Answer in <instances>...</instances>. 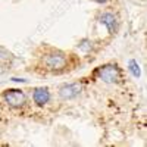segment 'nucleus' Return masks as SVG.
Masks as SVG:
<instances>
[{
	"mask_svg": "<svg viewBox=\"0 0 147 147\" xmlns=\"http://www.w3.org/2000/svg\"><path fill=\"white\" fill-rule=\"evenodd\" d=\"M91 81H99L109 85H121L125 82V72L118 62H106L94 68L88 77Z\"/></svg>",
	"mask_w": 147,
	"mask_h": 147,
	"instance_id": "f03ea898",
	"label": "nucleus"
},
{
	"mask_svg": "<svg viewBox=\"0 0 147 147\" xmlns=\"http://www.w3.org/2000/svg\"><path fill=\"white\" fill-rule=\"evenodd\" d=\"M93 2L99 3V5H109V3H112L113 0H93Z\"/></svg>",
	"mask_w": 147,
	"mask_h": 147,
	"instance_id": "6e6552de",
	"label": "nucleus"
},
{
	"mask_svg": "<svg viewBox=\"0 0 147 147\" xmlns=\"http://www.w3.org/2000/svg\"><path fill=\"white\" fill-rule=\"evenodd\" d=\"M3 103L15 112H22L30 106V96L22 88H6L0 93Z\"/></svg>",
	"mask_w": 147,
	"mask_h": 147,
	"instance_id": "7ed1b4c3",
	"label": "nucleus"
},
{
	"mask_svg": "<svg viewBox=\"0 0 147 147\" xmlns=\"http://www.w3.org/2000/svg\"><path fill=\"white\" fill-rule=\"evenodd\" d=\"M97 21L100 25H103L107 31V35L112 38L119 32L121 28V18L116 12L112 10V7H106L97 13Z\"/></svg>",
	"mask_w": 147,
	"mask_h": 147,
	"instance_id": "20e7f679",
	"label": "nucleus"
},
{
	"mask_svg": "<svg viewBox=\"0 0 147 147\" xmlns=\"http://www.w3.org/2000/svg\"><path fill=\"white\" fill-rule=\"evenodd\" d=\"M30 102L38 109H44L47 106H50L53 102V93L49 87L44 85H38V87H34L30 91Z\"/></svg>",
	"mask_w": 147,
	"mask_h": 147,
	"instance_id": "423d86ee",
	"label": "nucleus"
},
{
	"mask_svg": "<svg viewBox=\"0 0 147 147\" xmlns=\"http://www.w3.org/2000/svg\"><path fill=\"white\" fill-rule=\"evenodd\" d=\"M3 57V50H2V47H0V59Z\"/></svg>",
	"mask_w": 147,
	"mask_h": 147,
	"instance_id": "1a4fd4ad",
	"label": "nucleus"
},
{
	"mask_svg": "<svg viewBox=\"0 0 147 147\" xmlns=\"http://www.w3.org/2000/svg\"><path fill=\"white\" fill-rule=\"evenodd\" d=\"M34 55L32 69L38 75L62 77L80 69L84 65L81 55L71 50H62L49 44H41Z\"/></svg>",
	"mask_w": 147,
	"mask_h": 147,
	"instance_id": "f257e3e1",
	"label": "nucleus"
},
{
	"mask_svg": "<svg viewBox=\"0 0 147 147\" xmlns=\"http://www.w3.org/2000/svg\"><path fill=\"white\" fill-rule=\"evenodd\" d=\"M85 88V81H75V82H65L62 85H59L56 94L57 99L62 102H71L75 100L82 94Z\"/></svg>",
	"mask_w": 147,
	"mask_h": 147,
	"instance_id": "39448f33",
	"label": "nucleus"
},
{
	"mask_svg": "<svg viewBox=\"0 0 147 147\" xmlns=\"http://www.w3.org/2000/svg\"><path fill=\"white\" fill-rule=\"evenodd\" d=\"M77 49H78V52H81V55H84V56H94V55H97L100 52L102 46L97 41L91 40V38H81L77 44Z\"/></svg>",
	"mask_w": 147,
	"mask_h": 147,
	"instance_id": "0eeeda50",
	"label": "nucleus"
}]
</instances>
